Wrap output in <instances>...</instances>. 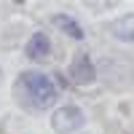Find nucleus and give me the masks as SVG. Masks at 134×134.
<instances>
[{"label":"nucleus","mask_w":134,"mask_h":134,"mask_svg":"<svg viewBox=\"0 0 134 134\" xmlns=\"http://www.w3.org/2000/svg\"><path fill=\"white\" fill-rule=\"evenodd\" d=\"M16 94H19V99H24L30 107H38V110L51 107L54 102H57V86L51 83L48 75L35 72V70H27V72L19 75Z\"/></svg>","instance_id":"nucleus-1"},{"label":"nucleus","mask_w":134,"mask_h":134,"mask_svg":"<svg viewBox=\"0 0 134 134\" xmlns=\"http://www.w3.org/2000/svg\"><path fill=\"white\" fill-rule=\"evenodd\" d=\"M83 124H86V115L81 113V107H75V105L59 107L57 113H54V118H51V126H54L57 134H72V131L81 129Z\"/></svg>","instance_id":"nucleus-2"},{"label":"nucleus","mask_w":134,"mask_h":134,"mask_svg":"<svg viewBox=\"0 0 134 134\" xmlns=\"http://www.w3.org/2000/svg\"><path fill=\"white\" fill-rule=\"evenodd\" d=\"M67 75H70V81L75 86H91L97 81V67H94L88 54H78L70 62V67H67Z\"/></svg>","instance_id":"nucleus-3"},{"label":"nucleus","mask_w":134,"mask_h":134,"mask_svg":"<svg viewBox=\"0 0 134 134\" xmlns=\"http://www.w3.org/2000/svg\"><path fill=\"white\" fill-rule=\"evenodd\" d=\"M27 57L32 62H43V59H48L51 57V38L46 35V32H35L30 40H27Z\"/></svg>","instance_id":"nucleus-4"},{"label":"nucleus","mask_w":134,"mask_h":134,"mask_svg":"<svg viewBox=\"0 0 134 134\" xmlns=\"http://www.w3.org/2000/svg\"><path fill=\"white\" fill-rule=\"evenodd\" d=\"M107 32L113 35L115 40H124V43H134V14L126 16H118L107 24Z\"/></svg>","instance_id":"nucleus-5"},{"label":"nucleus","mask_w":134,"mask_h":134,"mask_svg":"<svg viewBox=\"0 0 134 134\" xmlns=\"http://www.w3.org/2000/svg\"><path fill=\"white\" fill-rule=\"evenodd\" d=\"M51 21H54V27H59V30H62V32H67L70 38H75V40H83V27L78 24V21H75L72 16H67V14H57Z\"/></svg>","instance_id":"nucleus-6"}]
</instances>
